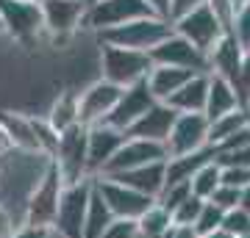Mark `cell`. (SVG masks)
<instances>
[{"label": "cell", "mask_w": 250, "mask_h": 238, "mask_svg": "<svg viewBox=\"0 0 250 238\" xmlns=\"http://www.w3.org/2000/svg\"><path fill=\"white\" fill-rule=\"evenodd\" d=\"M100 70H103V80H108V83H114L120 89H128L134 83L147 80L153 61H150V53L103 44L100 47Z\"/></svg>", "instance_id": "6da1fadb"}, {"label": "cell", "mask_w": 250, "mask_h": 238, "mask_svg": "<svg viewBox=\"0 0 250 238\" xmlns=\"http://www.w3.org/2000/svg\"><path fill=\"white\" fill-rule=\"evenodd\" d=\"M170 34H172L170 19L142 17V19L125 22L120 28H111L106 34H100V44H114V47H128V50L150 53L153 47H159Z\"/></svg>", "instance_id": "7a4b0ae2"}, {"label": "cell", "mask_w": 250, "mask_h": 238, "mask_svg": "<svg viewBox=\"0 0 250 238\" xmlns=\"http://www.w3.org/2000/svg\"><path fill=\"white\" fill-rule=\"evenodd\" d=\"M62 191H64V180L59 175V169L53 166V161H50L45 169V175L34 183V188H31V194L25 200V224L53 230Z\"/></svg>", "instance_id": "3957f363"}, {"label": "cell", "mask_w": 250, "mask_h": 238, "mask_svg": "<svg viewBox=\"0 0 250 238\" xmlns=\"http://www.w3.org/2000/svg\"><path fill=\"white\" fill-rule=\"evenodd\" d=\"M92 188H95V177L64 185L53 221V233L59 238H83V219H86V211H89Z\"/></svg>", "instance_id": "277c9868"}, {"label": "cell", "mask_w": 250, "mask_h": 238, "mask_svg": "<svg viewBox=\"0 0 250 238\" xmlns=\"http://www.w3.org/2000/svg\"><path fill=\"white\" fill-rule=\"evenodd\" d=\"M86 141H89V128L75 125L59 136V147L53 152V166L59 169L64 185L81 183L89 177V164H86Z\"/></svg>", "instance_id": "5b68a950"}, {"label": "cell", "mask_w": 250, "mask_h": 238, "mask_svg": "<svg viewBox=\"0 0 250 238\" xmlns=\"http://www.w3.org/2000/svg\"><path fill=\"white\" fill-rule=\"evenodd\" d=\"M172 31L178 36H184L187 42H192L197 50H203L206 55L211 53L217 47V42L225 36V25L220 22V17L214 14V9L203 3V6H197L195 11H189L184 17L172 19L170 22Z\"/></svg>", "instance_id": "8992f818"}, {"label": "cell", "mask_w": 250, "mask_h": 238, "mask_svg": "<svg viewBox=\"0 0 250 238\" xmlns=\"http://www.w3.org/2000/svg\"><path fill=\"white\" fill-rule=\"evenodd\" d=\"M142 17H156V11L145 0H98V3L86 6L83 25L98 34H106L111 28H120Z\"/></svg>", "instance_id": "52a82bcc"}, {"label": "cell", "mask_w": 250, "mask_h": 238, "mask_svg": "<svg viewBox=\"0 0 250 238\" xmlns=\"http://www.w3.org/2000/svg\"><path fill=\"white\" fill-rule=\"evenodd\" d=\"M0 19L6 34L17 42H34L45 34L39 0H0Z\"/></svg>", "instance_id": "ba28073f"}, {"label": "cell", "mask_w": 250, "mask_h": 238, "mask_svg": "<svg viewBox=\"0 0 250 238\" xmlns=\"http://www.w3.org/2000/svg\"><path fill=\"white\" fill-rule=\"evenodd\" d=\"M153 67H178V70H189L195 75H208V55L203 50H197L192 42H187L184 36L172 31L159 47L150 50Z\"/></svg>", "instance_id": "9c48e42d"}, {"label": "cell", "mask_w": 250, "mask_h": 238, "mask_svg": "<svg viewBox=\"0 0 250 238\" xmlns=\"http://www.w3.org/2000/svg\"><path fill=\"white\" fill-rule=\"evenodd\" d=\"M95 185H98L103 202L108 205V211L114 213V219H125V221H136L147 208H150L156 200L139 194L128 185L117 183V180H108V177H95Z\"/></svg>", "instance_id": "30bf717a"}, {"label": "cell", "mask_w": 250, "mask_h": 238, "mask_svg": "<svg viewBox=\"0 0 250 238\" xmlns=\"http://www.w3.org/2000/svg\"><path fill=\"white\" fill-rule=\"evenodd\" d=\"M208 128L211 122L206 119V114H178L167 139V155L181 158V155L208 147Z\"/></svg>", "instance_id": "8fae6325"}, {"label": "cell", "mask_w": 250, "mask_h": 238, "mask_svg": "<svg viewBox=\"0 0 250 238\" xmlns=\"http://www.w3.org/2000/svg\"><path fill=\"white\" fill-rule=\"evenodd\" d=\"M123 97V89L108 83V80H95L92 86H86L81 92V125L86 128H95V125H103L111 116L114 106Z\"/></svg>", "instance_id": "7c38bea8"}, {"label": "cell", "mask_w": 250, "mask_h": 238, "mask_svg": "<svg viewBox=\"0 0 250 238\" xmlns=\"http://www.w3.org/2000/svg\"><path fill=\"white\" fill-rule=\"evenodd\" d=\"M167 144L159 141H145V139H125V144L117 150V155L108 161L103 175H117V172H128V169H139L147 164H161L167 161Z\"/></svg>", "instance_id": "4fadbf2b"}, {"label": "cell", "mask_w": 250, "mask_h": 238, "mask_svg": "<svg viewBox=\"0 0 250 238\" xmlns=\"http://www.w3.org/2000/svg\"><path fill=\"white\" fill-rule=\"evenodd\" d=\"M42 19H45V34L53 39L70 36L78 25H83L86 17V0H39Z\"/></svg>", "instance_id": "5bb4252c"}, {"label": "cell", "mask_w": 250, "mask_h": 238, "mask_svg": "<svg viewBox=\"0 0 250 238\" xmlns=\"http://www.w3.org/2000/svg\"><path fill=\"white\" fill-rule=\"evenodd\" d=\"M123 130H117L111 125H95L89 128V141H86V164H89V177H100L103 169L108 166V161L117 155V150L125 144Z\"/></svg>", "instance_id": "9a60e30c"}, {"label": "cell", "mask_w": 250, "mask_h": 238, "mask_svg": "<svg viewBox=\"0 0 250 238\" xmlns=\"http://www.w3.org/2000/svg\"><path fill=\"white\" fill-rule=\"evenodd\" d=\"M175 119H178V111H175V108H170L167 103H153V106L147 108V114H142L128 130H125V136H128V139H145V141L167 144Z\"/></svg>", "instance_id": "2e32d148"}, {"label": "cell", "mask_w": 250, "mask_h": 238, "mask_svg": "<svg viewBox=\"0 0 250 238\" xmlns=\"http://www.w3.org/2000/svg\"><path fill=\"white\" fill-rule=\"evenodd\" d=\"M153 103H156V97H153L150 89H147V80L134 83V86L123 89V97H120V103L114 106V111H111V116L106 119V125H111V128L125 133L139 116L147 114V108H150Z\"/></svg>", "instance_id": "e0dca14e"}, {"label": "cell", "mask_w": 250, "mask_h": 238, "mask_svg": "<svg viewBox=\"0 0 250 238\" xmlns=\"http://www.w3.org/2000/svg\"><path fill=\"white\" fill-rule=\"evenodd\" d=\"M100 177L117 180V183L128 185V188H134V191L150 197V200H159V194L167 185V161L147 164V166H139V169H128V172H117V175H100Z\"/></svg>", "instance_id": "ac0fdd59"}, {"label": "cell", "mask_w": 250, "mask_h": 238, "mask_svg": "<svg viewBox=\"0 0 250 238\" xmlns=\"http://www.w3.org/2000/svg\"><path fill=\"white\" fill-rule=\"evenodd\" d=\"M245 58H248V53L236 44V39L231 34H225L217 42L214 50L208 53V75L225 78L233 86V80L239 78V70H242V64H245Z\"/></svg>", "instance_id": "d6986e66"}, {"label": "cell", "mask_w": 250, "mask_h": 238, "mask_svg": "<svg viewBox=\"0 0 250 238\" xmlns=\"http://www.w3.org/2000/svg\"><path fill=\"white\" fill-rule=\"evenodd\" d=\"M242 103L236 97V89L228 83L225 78H217V75H208V97H206V119L214 122L225 114H233L239 111Z\"/></svg>", "instance_id": "ffe728a7"}, {"label": "cell", "mask_w": 250, "mask_h": 238, "mask_svg": "<svg viewBox=\"0 0 250 238\" xmlns=\"http://www.w3.org/2000/svg\"><path fill=\"white\" fill-rule=\"evenodd\" d=\"M206 97H208V75H192L184 86L167 100V106L178 114H203Z\"/></svg>", "instance_id": "44dd1931"}, {"label": "cell", "mask_w": 250, "mask_h": 238, "mask_svg": "<svg viewBox=\"0 0 250 238\" xmlns=\"http://www.w3.org/2000/svg\"><path fill=\"white\" fill-rule=\"evenodd\" d=\"M217 161V147H203L197 152L181 155V158H167V183H189L203 166Z\"/></svg>", "instance_id": "7402d4cb"}, {"label": "cell", "mask_w": 250, "mask_h": 238, "mask_svg": "<svg viewBox=\"0 0 250 238\" xmlns=\"http://www.w3.org/2000/svg\"><path fill=\"white\" fill-rule=\"evenodd\" d=\"M0 125H3V130L9 133L14 150H22V152H28V155H42V152H39V144H36L34 119H31V116L3 111V114H0Z\"/></svg>", "instance_id": "603a6c76"}, {"label": "cell", "mask_w": 250, "mask_h": 238, "mask_svg": "<svg viewBox=\"0 0 250 238\" xmlns=\"http://www.w3.org/2000/svg\"><path fill=\"white\" fill-rule=\"evenodd\" d=\"M195 72L189 70H178V67H153L147 75V89L156 97V103H167V100L178 92Z\"/></svg>", "instance_id": "cb8c5ba5"}, {"label": "cell", "mask_w": 250, "mask_h": 238, "mask_svg": "<svg viewBox=\"0 0 250 238\" xmlns=\"http://www.w3.org/2000/svg\"><path fill=\"white\" fill-rule=\"evenodd\" d=\"M47 122H50V128L59 136L64 130L75 128V125H81V94L78 92H64V94H59V100L50 106Z\"/></svg>", "instance_id": "d4e9b609"}, {"label": "cell", "mask_w": 250, "mask_h": 238, "mask_svg": "<svg viewBox=\"0 0 250 238\" xmlns=\"http://www.w3.org/2000/svg\"><path fill=\"white\" fill-rule=\"evenodd\" d=\"M114 221V213L108 211V205L103 202L98 185L92 188V200H89V211H86V219H83V238H103L108 227Z\"/></svg>", "instance_id": "484cf974"}, {"label": "cell", "mask_w": 250, "mask_h": 238, "mask_svg": "<svg viewBox=\"0 0 250 238\" xmlns=\"http://www.w3.org/2000/svg\"><path fill=\"white\" fill-rule=\"evenodd\" d=\"M250 128V111L248 108H239V111H233V114H225L220 119L211 122L208 128V144L211 147H220L223 141H228L231 136H236L239 130Z\"/></svg>", "instance_id": "4316f807"}, {"label": "cell", "mask_w": 250, "mask_h": 238, "mask_svg": "<svg viewBox=\"0 0 250 238\" xmlns=\"http://www.w3.org/2000/svg\"><path fill=\"white\" fill-rule=\"evenodd\" d=\"M136 230H139V238H167L172 230V216L159 202H153L136 219Z\"/></svg>", "instance_id": "83f0119b"}, {"label": "cell", "mask_w": 250, "mask_h": 238, "mask_svg": "<svg viewBox=\"0 0 250 238\" xmlns=\"http://www.w3.org/2000/svg\"><path fill=\"white\" fill-rule=\"evenodd\" d=\"M189 185H192V194H195L197 200H211V194L223 185V169H220V164L214 161V164L203 166L192 180H189Z\"/></svg>", "instance_id": "f1b7e54d"}, {"label": "cell", "mask_w": 250, "mask_h": 238, "mask_svg": "<svg viewBox=\"0 0 250 238\" xmlns=\"http://www.w3.org/2000/svg\"><path fill=\"white\" fill-rule=\"evenodd\" d=\"M189 197H192V185H189V183H167L156 202H159L161 208L172 216V211H175L184 200H189Z\"/></svg>", "instance_id": "f546056e"}, {"label": "cell", "mask_w": 250, "mask_h": 238, "mask_svg": "<svg viewBox=\"0 0 250 238\" xmlns=\"http://www.w3.org/2000/svg\"><path fill=\"white\" fill-rule=\"evenodd\" d=\"M228 34L236 39V44H239L245 53H250V0L233 14V22H231V31Z\"/></svg>", "instance_id": "4dcf8cb0"}, {"label": "cell", "mask_w": 250, "mask_h": 238, "mask_svg": "<svg viewBox=\"0 0 250 238\" xmlns=\"http://www.w3.org/2000/svg\"><path fill=\"white\" fill-rule=\"evenodd\" d=\"M223 219H225V213L220 211L214 202H206L203 211H200V216H197V221H195V230L200 233V238L211 236V233H217V230H223Z\"/></svg>", "instance_id": "1f68e13d"}, {"label": "cell", "mask_w": 250, "mask_h": 238, "mask_svg": "<svg viewBox=\"0 0 250 238\" xmlns=\"http://www.w3.org/2000/svg\"><path fill=\"white\" fill-rule=\"evenodd\" d=\"M206 200H197L195 194L189 197V200H184V202L172 211V224H192L195 227L197 216H200V211H203Z\"/></svg>", "instance_id": "d6a6232c"}, {"label": "cell", "mask_w": 250, "mask_h": 238, "mask_svg": "<svg viewBox=\"0 0 250 238\" xmlns=\"http://www.w3.org/2000/svg\"><path fill=\"white\" fill-rule=\"evenodd\" d=\"M223 230L228 233L231 238H242V236H250V216L242 208H233V211L225 213L223 219Z\"/></svg>", "instance_id": "836d02e7"}, {"label": "cell", "mask_w": 250, "mask_h": 238, "mask_svg": "<svg viewBox=\"0 0 250 238\" xmlns=\"http://www.w3.org/2000/svg\"><path fill=\"white\" fill-rule=\"evenodd\" d=\"M239 200H242V191H239V188L220 185L214 194H211V200H206V202H214L223 213H228V211H233V208H239Z\"/></svg>", "instance_id": "e575fe53"}, {"label": "cell", "mask_w": 250, "mask_h": 238, "mask_svg": "<svg viewBox=\"0 0 250 238\" xmlns=\"http://www.w3.org/2000/svg\"><path fill=\"white\" fill-rule=\"evenodd\" d=\"M217 164H220V166H242V169H250V144H245V147H239V150L217 152Z\"/></svg>", "instance_id": "d590c367"}, {"label": "cell", "mask_w": 250, "mask_h": 238, "mask_svg": "<svg viewBox=\"0 0 250 238\" xmlns=\"http://www.w3.org/2000/svg\"><path fill=\"white\" fill-rule=\"evenodd\" d=\"M233 89H236V97H239L242 108H250V53L245 58V64H242L239 78L233 80Z\"/></svg>", "instance_id": "8d00e7d4"}, {"label": "cell", "mask_w": 250, "mask_h": 238, "mask_svg": "<svg viewBox=\"0 0 250 238\" xmlns=\"http://www.w3.org/2000/svg\"><path fill=\"white\" fill-rule=\"evenodd\" d=\"M223 169V185H231V188H248L250 185V169L242 166H220Z\"/></svg>", "instance_id": "74e56055"}, {"label": "cell", "mask_w": 250, "mask_h": 238, "mask_svg": "<svg viewBox=\"0 0 250 238\" xmlns=\"http://www.w3.org/2000/svg\"><path fill=\"white\" fill-rule=\"evenodd\" d=\"M103 238H139L136 221H125V219H114L111 227L103 233Z\"/></svg>", "instance_id": "f35d334b"}, {"label": "cell", "mask_w": 250, "mask_h": 238, "mask_svg": "<svg viewBox=\"0 0 250 238\" xmlns=\"http://www.w3.org/2000/svg\"><path fill=\"white\" fill-rule=\"evenodd\" d=\"M203 3H208V0H172L170 3V22L184 17V14H189V11H195L197 6H203Z\"/></svg>", "instance_id": "ab89813d"}, {"label": "cell", "mask_w": 250, "mask_h": 238, "mask_svg": "<svg viewBox=\"0 0 250 238\" xmlns=\"http://www.w3.org/2000/svg\"><path fill=\"white\" fill-rule=\"evenodd\" d=\"M11 238H53V230L50 227H31V224H22L20 230H14Z\"/></svg>", "instance_id": "60d3db41"}, {"label": "cell", "mask_w": 250, "mask_h": 238, "mask_svg": "<svg viewBox=\"0 0 250 238\" xmlns=\"http://www.w3.org/2000/svg\"><path fill=\"white\" fill-rule=\"evenodd\" d=\"M14 236V219H11V213L0 205V238H11Z\"/></svg>", "instance_id": "b9f144b4"}, {"label": "cell", "mask_w": 250, "mask_h": 238, "mask_svg": "<svg viewBox=\"0 0 250 238\" xmlns=\"http://www.w3.org/2000/svg\"><path fill=\"white\" fill-rule=\"evenodd\" d=\"M167 238H200V233H197L192 224H172Z\"/></svg>", "instance_id": "7bdbcfd3"}, {"label": "cell", "mask_w": 250, "mask_h": 238, "mask_svg": "<svg viewBox=\"0 0 250 238\" xmlns=\"http://www.w3.org/2000/svg\"><path fill=\"white\" fill-rule=\"evenodd\" d=\"M145 3H147V6L156 11V17L170 19V3H172V0H145Z\"/></svg>", "instance_id": "ee69618b"}, {"label": "cell", "mask_w": 250, "mask_h": 238, "mask_svg": "<svg viewBox=\"0 0 250 238\" xmlns=\"http://www.w3.org/2000/svg\"><path fill=\"white\" fill-rule=\"evenodd\" d=\"M9 150H14V147H11V139H9V133L3 130V125H0V155H6Z\"/></svg>", "instance_id": "f6af8a7d"}, {"label": "cell", "mask_w": 250, "mask_h": 238, "mask_svg": "<svg viewBox=\"0 0 250 238\" xmlns=\"http://www.w3.org/2000/svg\"><path fill=\"white\" fill-rule=\"evenodd\" d=\"M239 208H242V211H245V213H248V216H250V185H248V188H242V200H239Z\"/></svg>", "instance_id": "bcb514c9"}, {"label": "cell", "mask_w": 250, "mask_h": 238, "mask_svg": "<svg viewBox=\"0 0 250 238\" xmlns=\"http://www.w3.org/2000/svg\"><path fill=\"white\" fill-rule=\"evenodd\" d=\"M203 238H231L225 230H217V233H211V236H203Z\"/></svg>", "instance_id": "7dc6e473"}, {"label": "cell", "mask_w": 250, "mask_h": 238, "mask_svg": "<svg viewBox=\"0 0 250 238\" xmlns=\"http://www.w3.org/2000/svg\"><path fill=\"white\" fill-rule=\"evenodd\" d=\"M0 34H6V28H3V19H0Z\"/></svg>", "instance_id": "c3c4849f"}, {"label": "cell", "mask_w": 250, "mask_h": 238, "mask_svg": "<svg viewBox=\"0 0 250 238\" xmlns=\"http://www.w3.org/2000/svg\"><path fill=\"white\" fill-rule=\"evenodd\" d=\"M92 3H98V0H86V6H92Z\"/></svg>", "instance_id": "681fc988"}, {"label": "cell", "mask_w": 250, "mask_h": 238, "mask_svg": "<svg viewBox=\"0 0 250 238\" xmlns=\"http://www.w3.org/2000/svg\"><path fill=\"white\" fill-rule=\"evenodd\" d=\"M242 238H250V236H242Z\"/></svg>", "instance_id": "f907efd6"}]
</instances>
